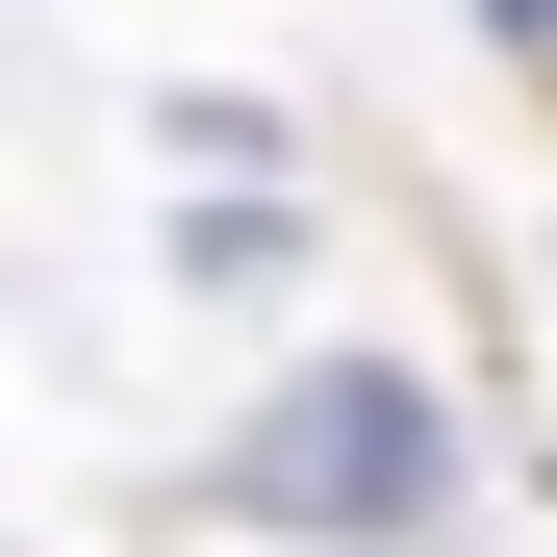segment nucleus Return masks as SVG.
Segmentation results:
<instances>
[{
  "mask_svg": "<svg viewBox=\"0 0 557 557\" xmlns=\"http://www.w3.org/2000/svg\"><path fill=\"white\" fill-rule=\"evenodd\" d=\"M431 482H456V431H431L406 355H305V381L253 406V456H228V507H253V532H406Z\"/></svg>",
  "mask_w": 557,
  "mask_h": 557,
  "instance_id": "1",
  "label": "nucleus"
},
{
  "mask_svg": "<svg viewBox=\"0 0 557 557\" xmlns=\"http://www.w3.org/2000/svg\"><path fill=\"white\" fill-rule=\"evenodd\" d=\"M482 26H507V51H557V0H482Z\"/></svg>",
  "mask_w": 557,
  "mask_h": 557,
  "instance_id": "2",
  "label": "nucleus"
}]
</instances>
